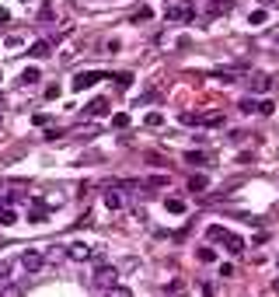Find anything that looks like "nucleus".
<instances>
[{
    "instance_id": "nucleus-5",
    "label": "nucleus",
    "mask_w": 279,
    "mask_h": 297,
    "mask_svg": "<svg viewBox=\"0 0 279 297\" xmlns=\"http://www.w3.org/2000/svg\"><path fill=\"white\" fill-rule=\"evenodd\" d=\"M42 262H45V256H42V252H32V248H28V252H21V266H25L28 273H39Z\"/></svg>"
},
{
    "instance_id": "nucleus-10",
    "label": "nucleus",
    "mask_w": 279,
    "mask_h": 297,
    "mask_svg": "<svg viewBox=\"0 0 279 297\" xmlns=\"http://www.w3.org/2000/svg\"><path fill=\"white\" fill-rule=\"evenodd\" d=\"M0 224H4V227L18 224V210H11V206H0Z\"/></svg>"
},
{
    "instance_id": "nucleus-2",
    "label": "nucleus",
    "mask_w": 279,
    "mask_h": 297,
    "mask_svg": "<svg viewBox=\"0 0 279 297\" xmlns=\"http://www.w3.org/2000/svg\"><path fill=\"white\" fill-rule=\"evenodd\" d=\"M108 74H101V70H84V74H77L74 77V91H84V88H95L98 80H105Z\"/></svg>"
},
{
    "instance_id": "nucleus-33",
    "label": "nucleus",
    "mask_w": 279,
    "mask_h": 297,
    "mask_svg": "<svg viewBox=\"0 0 279 297\" xmlns=\"http://www.w3.org/2000/svg\"><path fill=\"white\" fill-rule=\"evenodd\" d=\"M272 290H276V294H279V277H276V283H272Z\"/></svg>"
},
{
    "instance_id": "nucleus-23",
    "label": "nucleus",
    "mask_w": 279,
    "mask_h": 297,
    "mask_svg": "<svg viewBox=\"0 0 279 297\" xmlns=\"http://www.w3.org/2000/svg\"><path fill=\"white\" fill-rule=\"evenodd\" d=\"M168 210H171V214H185V203H181V199H168Z\"/></svg>"
},
{
    "instance_id": "nucleus-25",
    "label": "nucleus",
    "mask_w": 279,
    "mask_h": 297,
    "mask_svg": "<svg viewBox=\"0 0 279 297\" xmlns=\"http://www.w3.org/2000/svg\"><path fill=\"white\" fill-rule=\"evenodd\" d=\"M185 161H189V164H206V154H196V151H192V154H185Z\"/></svg>"
},
{
    "instance_id": "nucleus-34",
    "label": "nucleus",
    "mask_w": 279,
    "mask_h": 297,
    "mask_svg": "<svg viewBox=\"0 0 279 297\" xmlns=\"http://www.w3.org/2000/svg\"><path fill=\"white\" fill-rule=\"evenodd\" d=\"M265 4H279V0H265Z\"/></svg>"
},
{
    "instance_id": "nucleus-35",
    "label": "nucleus",
    "mask_w": 279,
    "mask_h": 297,
    "mask_svg": "<svg viewBox=\"0 0 279 297\" xmlns=\"http://www.w3.org/2000/svg\"><path fill=\"white\" fill-rule=\"evenodd\" d=\"M25 4H28V0H25Z\"/></svg>"
},
{
    "instance_id": "nucleus-12",
    "label": "nucleus",
    "mask_w": 279,
    "mask_h": 297,
    "mask_svg": "<svg viewBox=\"0 0 279 297\" xmlns=\"http://www.w3.org/2000/svg\"><path fill=\"white\" fill-rule=\"evenodd\" d=\"M168 18L171 21H192V14H189L185 7H168Z\"/></svg>"
},
{
    "instance_id": "nucleus-13",
    "label": "nucleus",
    "mask_w": 279,
    "mask_h": 297,
    "mask_svg": "<svg viewBox=\"0 0 279 297\" xmlns=\"http://www.w3.org/2000/svg\"><path fill=\"white\" fill-rule=\"evenodd\" d=\"M28 220H45V203H32V210H28Z\"/></svg>"
},
{
    "instance_id": "nucleus-18",
    "label": "nucleus",
    "mask_w": 279,
    "mask_h": 297,
    "mask_svg": "<svg viewBox=\"0 0 279 297\" xmlns=\"http://www.w3.org/2000/svg\"><path fill=\"white\" fill-rule=\"evenodd\" d=\"M105 206H108V210H119V206H122V199L115 196V193H105Z\"/></svg>"
},
{
    "instance_id": "nucleus-32",
    "label": "nucleus",
    "mask_w": 279,
    "mask_h": 297,
    "mask_svg": "<svg viewBox=\"0 0 279 297\" xmlns=\"http://www.w3.org/2000/svg\"><path fill=\"white\" fill-rule=\"evenodd\" d=\"M11 21V14H7V7H0V25H7Z\"/></svg>"
},
{
    "instance_id": "nucleus-29",
    "label": "nucleus",
    "mask_w": 279,
    "mask_h": 297,
    "mask_svg": "<svg viewBox=\"0 0 279 297\" xmlns=\"http://www.w3.org/2000/svg\"><path fill=\"white\" fill-rule=\"evenodd\" d=\"M255 105H259V101H251V98H244V101H241V112H255Z\"/></svg>"
},
{
    "instance_id": "nucleus-28",
    "label": "nucleus",
    "mask_w": 279,
    "mask_h": 297,
    "mask_svg": "<svg viewBox=\"0 0 279 297\" xmlns=\"http://www.w3.org/2000/svg\"><path fill=\"white\" fill-rule=\"evenodd\" d=\"M45 98H60V84H49L45 88Z\"/></svg>"
},
{
    "instance_id": "nucleus-16",
    "label": "nucleus",
    "mask_w": 279,
    "mask_h": 297,
    "mask_svg": "<svg viewBox=\"0 0 279 297\" xmlns=\"http://www.w3.org/2000/svg\"><path fill=\"white\" fill-rule=\"evenodd\" d=\"M150 18H154V11H150V7H140V11H133V21H136V25H140V21H150Z\"/></svg>"
},
{
    "instance_id": "nucleus-8",
    "label": "nucleus",
    "mask_w": 279,
    "mask_h": 297,
    "mask_svg": "<svg viewBox=\"0 0 279 297\" xmlns=\"http://www.w3.org/2000/svg\"><path fill=\"white\" fill-rule=\"evenodd\" d=\"M28 53H32L35 59H45L49 53H53V46H49L45 39H39V42H32V49H28Z\"/></svg>"
},
{
    "instance_id": "nucleus-15",
    "label": "nucleus",
    "mask_w": 279,
    "mask_h": 297,
    "mask_svg": "<svg viewBox=\"0 0 279 297\" xmlns=\"http://www.w3.org/2000/svg\"><path fill=\"white\" fill-rule=\"evenodd\" d=\"M206 185H210V182H206V175H192V182H189V189H192V193H202Z\"/></svg>"
},
{
    "instance_id": "nucleus-21",
    "label": "nucleus",
    "mask_w": 279,
    "mask_h": 297,
    "mask_svg": "<svg viewBox=\"0 0 279 297\" xmlns=\"http://www.w3.org/2000/svg\"><path fill=\"white\" fill-rule=\"evenodd\" d=\"M181 290H185V287H181V280H175V283L168 287V297H185V294H181Z\"/></svg>"
},
{
    "instance_id": "nucleus-24",
    "label": "nucleus",
    "mask_w": 279,
    "mask_h": 297,
    "mask_svg": "<svg viewBox=\"0 0 279 297\" xmlns=\"http://www.w3.org/2000/svg\"><path fill=\"white\" fill-rule=\"evenodd\" d=\"M147 126H164V116H160V112H150V116H147Z\"/></svg>"
},
{
    "instance_id": "nucleus-11",
    "label": "nucleus",
    "mask_w": 279,
    "mask_h": 297,
    "mask_svg": "<svg viewBox=\"0 0 279 297\" xmlns=\"http://www.w3.org/2000/svg\"><path fill=\"white\" fill-rule=\"evenodd\" d=\"M39 70H35V67H28V70H25V74H21V84H25V88H32V84H39Z\"/></svg>"
},
{
    "instance_id": "nucleus-14",
    "label": "nucleus",
    "mask_w": 279,
    "mask_h": 297,
    "mask_svg": "<svg viewBox=\"0 0 279 297\" xmlns=\"http://www.w3.org/2000/svg\"><path fill=\"white\" fill-rule=\"evenodd\" d=\"M105 297H133V290H129V287H122V283H115V287H108V290H105Z\"/></svg>"
},
{
    "instance_id": "nucleus-7",
    "label": "nucleus",
    "mask_w": 279,
    "mask_h": 297,
    "mask_svg": "<svg viewBox=\"0 0 279 297\" xmlns=\"http://www.w3.org/2000/svg\"><path fill=\"white\" fill-rule=\"evenodd\" d=\"M108 112H112V105H108V98H95L91 105H87V112H84V116L98 119V116H108Z\"/></svg>"
},
{
    "instance_id": "nucleus-17",
    "label": "nucleus",
    "mask_w": 279,
    "mask_h": 297,
    "mask_svg": "<svg viewBox=\"0 0 279 297\" xmlns=\"http://www.w3.org/2000/svg\"><path fill=\"white\" fill-rule=\"evenodd\" d=\"M112 126H115V130H126V126H129V116H126V112H115V116H112Z\"/></svg>"
},
{
    "instance_id": "nucleus-30",
    "label": "nucleus",
    "mask_w": 279,
    "mask_h": 297,
    "mask_svg": "<svg viewBox=\"0 0 279 297\" xmlns=\"http://www.w3.org/2000/svg\"><path fill=\"white\" fill-rule=\"evenodd\" d=\"M133 84V74H119V88H129Z\"/></svg>"
},
{
    "instance_id": "nucleus-1",
    "label": "nucleus",
    "mask_w": 279,
    "mask_h": 297,
    "mask_svg": "<svg viewBox=\"0 0 279 297\" xmlns=\"http://www.w3.org/2000/svg\"><path fill=\"white\" fill-rule=\"evenodd\" d=\"M206 235L213 238V241H227V248H230L234 256H241V252H244V241H241L238 235H230L223 224H210V231H206Z\"/></svg>"
},
{
    "instance_id": "nucleus-27",
    "label": "nucleus",
    "mask_w": 279,
    "mask_h": 297,
    "mask_svg": "<svg viewBox=\"0 0 279 297\" xmlns=\"http://www.w3.org/2000/svg\"><path fill=\"white\" fill-rule=\"evenodd\" d=\"M199 259H202V262H213L217 252H213V248H199Z\"/></svg>"
},
{
    "instance_id": "nucleus-19",
    "label": "nucleus",
    "mask_w": 279,
    "mask_h": 297,
    "mask_svg": "<svg viewBox=\"0 0 279 297\" xmlns=\"http://www.w3.org/2000/svg\"><path fill=\"white\" fill-rule=\"evenodd\" d=\"M265 18H269V14H265V11L259 7V11H251V18H248V21H251V25L259 28V25H265Z\"/></svg>"
},
{
    "instance_id": "nucleus-6",
    "label": "nucleus",
    "mask_w": 279,
    "mask_h": 297,
    "mask_svg": "<svg viewBox=\"0 0 279 297\" xmlns=\"http://www.w3.org/2000/svg\"><path fill=\"white\" fill-rule=\"evenodd\" d=\"M248 88L259 91V95H265V91L272 88V77H269V74H251V77H248Z\"/></svg>"
},
{
    "instance_id": "nucleus-20",
    "label": "nucleus",
    "mask_w": 279,
    "mask_h": 297,
    "mask_svg": "<svg viewBox=\"0 0 279 297\" xmlns=\"http://www.w3.org/2000/svg\"><path fill=\"white\" fill-rule=\"evenodd\" d=\"M255 112H262V116H272V112H276V105H272V101H259V105H255Z\"/></svg>"
},
{
    "instance_id": "nucleus-4",
    "label": "nucleus",
    "mask_w": 279,
    "mask_h": 297,
    "mask_svg": "<svg viewBox=\"0 0 279 297\" xmlns=\"http://www.w3.org/2000/svg\"><path fill=\"white\" fill-rule=\"evenodd\" d=\"M66 256L74 259V262H87V259L95 256V248H91V245H84V241H74V245L66 248Z\"/></svg>"
},
{
    "instance_id": "nucleus-26",
    "label": "nucleus",
    "mask_w": 279,
    "mask_h": 297,
    "mask_svg": "<svg viewBox=\"0 0 279 297\" xmlns=\"http://www.w3.org/2000/svg\"><path fill=\"white\" fill-rule=\"evenodd\" d=\"M4 46H7V49H11V53H18V49H21V39H18V35H11V39L4 42Z\"/></svg>"
},
{
    "instance_id": "nucleus-22",
    "label": "nucleus",
    "mask_w": 279,
    "mask_h": 297,
    "mask_svg": "<svg viewBox=\"0 0 279 297\" xmlns=\"http://www.w3.org/2000/svg\"><path fill=\"white\" fill-rule=\"evenodd\" d=\"M7 280H11V266L0 262V287H7Z\"/></svg>"
},
{
    "instance_id": "nucleus-3",
    "label": "nucleus",
    "mask_w": 279,
    "mask_h": 297,
    "mask_svg": "<svg viewBox=\"0 0 279 297\" xmlns=\"http://www.w3.org/2000/svg\"><path fill=\"white\" fill-rule=\"evenodd\" d=\"M115 280H119V269L115 266H98V273H95V283L98 287L108 290V287H115Z\"/></svg>"
},
{
    "instance_id": "nucleus-9",
    "label": "nucleus",
    "mask_w": 279,
    "mask_h": 297,
    "mask_svg": "<svg viewBox=\"0 0 279 297\" xmlns=\"http://www.w3.org/2000/svg\"><path fill=\"white\" fill-rule=\"evenodd\" d=\"M230 7H234V0H210V14H213V18H220V14H227Z\"/></svg>"
},
{
    "instance_id": "nucleus-31",
    "label": "nucleus",
    "mask_w": 279,
    "mask_h": 297,
    "mask_svg": "<svg viewBox=\"0 0 279 297\" xmlns=\"http://www.w3.org/2000/svg\"><path fill=\"white\" fill-rule=\"evenodd\" d=\"M0 297H21V290H18V287H4V294H0Z\"/></svg>"
}]
</instances>
